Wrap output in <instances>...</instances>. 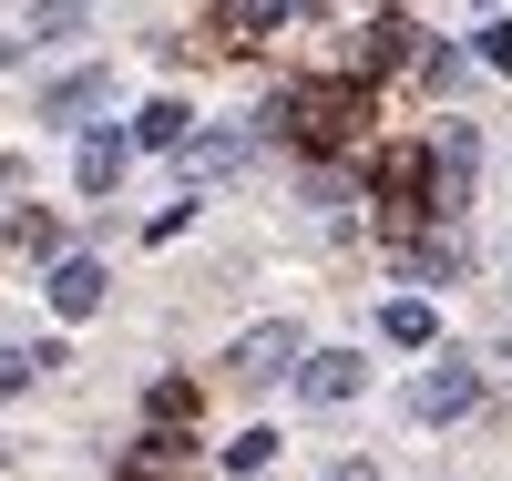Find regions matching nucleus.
<instances>
[{
  "label": "nucleus",
  "instance_id": "obj_1",
  "mask_svg": "<svg viewBox=\"0 0 512 481\" xmlns=\"http://www.w3.org/2000/svg\"><path fill=\"white\" fill-rule=\"evenodd\" d=\"M226 369L256 389V379H297L308 369V338H297V318H267V328H246L236 348H226Z\"/></svg>",
  "mask_w": 512,
  "mask_h": 481
},
{
  "label": "nucleus",
  "instance_id": "obj_2",
  "mask_svg": "<svg viewBox=\"0 0 512 481\" xmlns=\"http://www.w3.org/2000/svg\"><path fill=\"white\" fill-rule=\"evenodd\" d=\"M472 154H482V134H472V123H451V134H441V174H431V205H441V215L472 205Z\"/></svg>",
  "mask_w": 512,
  "mask_h": 481
},
{
  "label": "nucleus",
  "instance_id": "obj_3",
  "mask_svg": "<svg viewBox=\"0 0 512 481\" xmlns=\"http://www.w3.org/2000/svg\"><path fill=\"white\" fill-rule=\"evenodd\" d=\"M369 369L349 359V348H318V359L308 369H297V400H308V410H338V400H349V389H359Z\"/></svg>",
  "mask_w": 512,
  "mask_h": 481
},
{
  "label": "nucleus",
  "instance_id": "obj_4",
  "mask_svg": "<svg viewBox=\"0 0 512 481\" xmlns=\"http://www.w3.org/2000/svg\"><path fill=\"white\" fill-rule=\"evenodd\" d=\"M472 400H482V369H472V359H431V379H420V410H431V420H461Z\"/></svg>",
  "mask_w": 512,
  "mask_h": 481
},
{
  "label": "nucleus",
  "instance_id": "obj_5",
  "mask_svg": "<svg viewBox=\"0 0 512 481\" xmlns=\"http://www.w3.org/2000/svg\"><path fill=\"white\" fill-rule=\"evenodd\" d=\"M113 103V72H62L52 93H41V123H82V113H103Z\"/></svg>",
  "mask_w": 512,
  "mask_h": 481
},
{
  "label": "nucleus",
  "instance_id": "obj_6",
  "mask_svg": "<svg viewBox=\"0 0 512 481\" xmlns=\"http://www.w3.org/2000/svg\"><path fill=\"white\" fill-rule=\"evenodd\" d=\"M236 164H246V144H236V134H205V144H185V205H195L205 185H226Z\"/></svg>",
  "mask_w": 512,
  "mask_h": 481
},
{
  "label": "nucleus",
  "instance_id": "obj_7",
  "mask_svg": "<svg viewBox=\"0 0 512 481\" xmlns=\"http://www.w3.org/2000/svg\"><path fill=\"white\" fill-rule=\"evenodd\" d=\"M52 308L62 318H93L103 308V267H93V256H62V267H52Z\"/></svg>",
  "mask_w": 512,
  "mask_h": 481
},
{
  "label": "nucleus",
  "instance_id": "obj_8",
  "mask_svg": "<svg viewBox=\"0 0 512 481\" xmlns=\"http://www.w3.org/2000/svg\"><path fill=\"white\" fill-rule=\"evenodd\" d=\"M400 52H410V21H400V11H379V21L359 31V72H390Z\"/></svg>",
  "mask_w": 512,
  "mask_h": 481
},
{
  "label": "nucleus",
  "instance_id": "obj_9",
  "mask_svg": "<svg viewBox=\"0 0 512 481\" xmlns=\"http://www.w3.org/2000/svg\"><path fill=\"white\" fill-rule=\"evenodd\" d=\"M379 338H400V348H431V308H420V297H390V308H379Z\"/></svg>",
  "mask_w": 512,
  "mask_h": 481
},
{
  "label": "nucleus",
  "instance_id": "obj_10",
  "mask_svg": "<svg viewBox=\"0 0 512 481\" xmlns=\"http://www.w3.org/2000/svg\"><path fill=\"white\" fill-rule=\"evenodd\" d=\"M123 154H134L123 134H93V144H82V195H103L113 174H123Z\"/></svg>",
  "mask_w": 512,
  "mask_h": 481
},
{
  "label": "nucleus",
  "instance_id": "obj_11",
  "mask_svg": "<svg viewBox=\"0 0 512 481\" xmlns=\"http://www.w3.org/2000/svg\"><path fill=\"white\" fill-rule=\"evenodd\" d=\"M123 481H175V441H164V430L134 441V451H123Z\"/></svg>",
  "mask_w": 512,
  "mask_h": 481
},
{
  "label": "nucleus",
  "instance_id": "obj_12",
  "mask_svg": "<svg viewBox=\"0 0 512 481\" xmlns=\"http://www.w3.org/2000/svg\"><path fill=\"white\" fill-rule=\"evenodd\" d=\"M134 134H144V144H185V103H144Z\"/></svg>",
  "mask_w": 512,
  "mask_h": 481
},
{
  "label": "nucleus",
  "instance_id": "obj_13",
  "mask_svg": "<svg viewBox=\"0 0 512 481\" xmlns=\"http://www.w3.org/2000/svg\"><path fill=\"white\" fill-rule=\"evenodd\" d=\"M11 246H31V256H52V246H62V226H52V215H31V205H21V215H11Z\"/></svg>",
  "mask_w": 512,
  "mask_h": 481
},
{
  "label": "nucleus",
  "instance_id": "obj_14",
  "mask_svg": "<svg viewBox=\"0 0 512 481\" xmlns=\"http://www.w3.org/2000/svg\"><path fill=\"white\" fill-rule=\"evenodd\" d=\"M144 410H154V420H164V430H175V420H185V410H195V389H185V379H154V400H144Z\"/></svg>",
  "mask_w": 512,
  "mask_h": 481
},
{
  "label": "nucleus",
  "instance_id": "obj_15",
  "mask_svg": "<svg viewBox=\"0 0 512 481\" xmlns=\"http://www.w3.org/2000/svg\"><path fill=\"white\" fill-rule=\"evenodd\" d=\"M226 461H236V471H267V461H277V430H246V441H236Z\"/></svg>",
  "mask_w": 512,
  "mask_h": 481
},
{
  "label": "nucleus",
  "instance_id": "obj_16",
  "mask_svg": "<svg viewBox=\"0 0 512 481\" xmlns=\"http://www.w3.org/2000/svg\"><path fill=\"white\" fill-rule=\"evenodd\" d=\"M482 62H492V72H512V21H492V31H482Z\"/></svg>",
  "mask_w": 512,
  "mask_h": 481
},
{
  "label": "nucleus",
  "instance_id": "obj_17",
  "mask_svg": "<svg viewBox=\"0 0 512 481\" xmlns=\"http://www.w3.org/2000/svg\"><path fill=\"white\" fill-rule=\"evenodd\" d=\"M328 481H379V471H369V461H338V471H328Z\"/></svg>",
  "mask_w": 512,
  "mask_h": 481
},
{
  "label": "nucleus",
  "instance_id": "obj_18",
  "mask_svg": "<svg viewBox=\"0 0 512 481\" xmlns=\"http://www.w3.org/2000/svg\"><path fill=\"white\" fill-rule=\"evenodd\" d=\"M11 185H21V164H11V154H0V195H11Z\"/></svg>",
  "mask_w": 512,
  "mask_h": 481
}]
</instances>
